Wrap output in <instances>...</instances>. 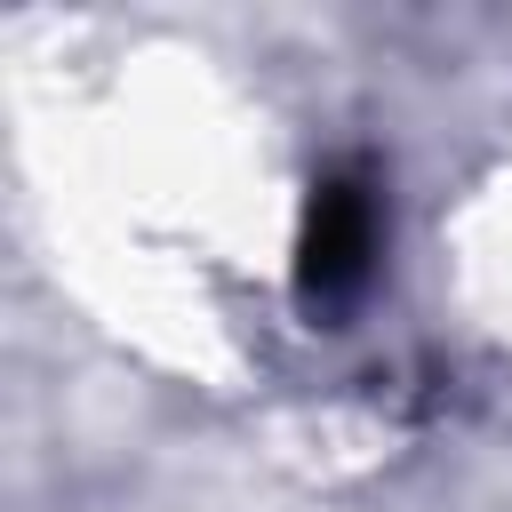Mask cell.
<instances>
[{
    "label": "cell",
    "instance_id": "obj_1",
    "mask_svg": "<svg viewBox=\"0 0 512 512\" xmlns=\"http://www.w3.org/2000/svg\"><path fill=\"white\" fill-rule=\"evenodd\" d=\"M368 264H376V192L368 176L336 168L312 184L304 200V232H296V296L312 312H336L344 296L368 288Z\"/></svg>",
    "mask_w": 512,
    "mask_h": 512
}]
</instances>
